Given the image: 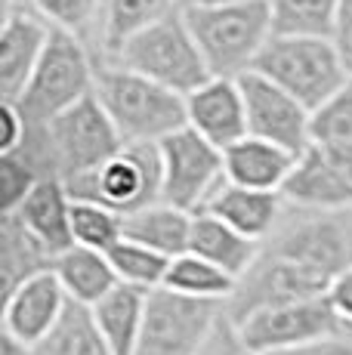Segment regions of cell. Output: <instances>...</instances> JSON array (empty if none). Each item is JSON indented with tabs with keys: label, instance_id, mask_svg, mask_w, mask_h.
<instances>
[{
	"label": "cell",
	"instance_id": "1",
	"mask_svg": "<svg viewBox=\"0 0 352 355\" xmlns=\"http://www.w3.org/2000/svg\"><path fill=\"white\" fill-rule=\"evenodd\" d=\"M349 266L352 241L346 226L337 216L313 214L281 229L260 250L256 263L226 303V318L241 324L263 309L328 297L331 284Z\"/></svg>",
	"mask_w": 352,
	"mask_h": 355
},
{
	"label": "cell",
	"instance_id": "2",
	"mask_svg": "<svg viewBox=\"0 0 352 355\" xmlns=\"http://www.w3.org/2000/svg\"><path fill=\"white\" fill-rule=\"evenodd\" d=\"M182 12L213 78L238 80L254 68L256 56L272 37V12L266 0L188 6Z\"/></svg>",
	"mask_w": 352,
	"mask_h": 355
},
{
	"label": "cell",
	"instance_id": "3",
	"mask_svg": "<svg viewBox=\"0 0 352 355\" xmlns=\"http://www.w3.org/2000/svg\"><path fill=\"white\" fill-rule=\"evenodd\" d=\"M105 62L137 71L142 78L179 93V96H188L213 78L198 44H195V34L188 28L182 6H176L158 22L146 25L133 37H127L121 50L108 56Z\"/></svg>",
	"mask_w": 352,
	"mask_h": 355
},
{
	"label": "cell",
	"instance_id": "4",
	"mask_svg": "<svg viewBox=\"0 0 352 355\" xmlns=\"http://www.w3.org/2000/svg\"><path fill=\"white\" fill-rule=\"evenodd\" d=\"M96 96L127 146L161 142L186 127V96L121 65H96Z\"/></svg>",
	"mask_w": 352,
	"mask_h": 355
},
{
	"label": "cell",
	"instance_id": "5",
	"mask_svg": "<svg viewBox=\"0 0 352 355\" xmlns=\"http://www.w3.org/2000/svg\"><path fill=\"white\" fill-rule=\"evenodd\" d=\"M250 71L272 80L309 112L322 108L349 80V71L331 37H279L272 34Z\"/></svg>",
	"mask_w": 352,
	"mask_h": 355
},
{
	"label": "cell",
	"instance_id": "6",
	"mask_svg": "<svg viewBox=\"0 0 352 355\" xmlns=\"http://www.w3.org/2000/svg\"><path fill=\"white\" fill-rule=\"evenodd\" d=\"M93 90H96V62L87 53V44L78 34L53 28L50 44L16 105L31 127H46Z\"/></svg>",
	"mask_w": 352,
	"mask_h": 355
},
{
	"label": "cell",
	"instance_id": "7",
	"mask_svg": "<svg viewBox=\"0 0 352 355\" xmlns=\"http://www.w3.org/2000/svg\"><path fill=\"white\" fill-rule=\"evenodd\" d=\"M71 201H90L130 216L152 204H161L164 195V170H161L158 142H133L124 146L112 161L78 180L65 182Z\"/></svg>",
	"mask_w": 352,
	"mask_h": 355
},
{
	"label": "cell",
	"instance_id": "8",
	"mask_svg": "<svg viewBox=\"0 0 352 355\" xmlns=\"http://www.w3.org/2000/svg\"><path fill=\"white\" fill-rule=\"evenodd\" d=\"M53 173L62 182L78 180L112 161L127 146L99 102L96 90L44 127Z\"/></svg>",
	"mask_w": 352,
	"mask_h": 355
},
{
	"label": "cell",
	"instance_id": "9",
	"mask_svg": "<svg viewBox=\"0 0 352 355\" xmlns=\"http://www.w3.org/2000/svg\"><path fill=\"white\" fill-rule=\"evenodd\" d=\"M226 318V303L182 297L158 288L148 293L137 355H201Z\"/></svg>",
	"mask_w": 352,
	"mask_h": 355
},
{
	"label": "cell",
	"instance_id": "10",
	"mask_svg": "<svg viewBox=\"0 0 352 355\" xmlns=\"http://www.w3.org/2000/svg\"><path fill=\"white\" fill-rule=\"evenodd\" d=\"M232 327L241 343L256 355L294 352V349H303V346L322 343V340L340 337L346 331V324L340 322V315L334 312L328 297L263 309Z\"/></svg>",
	"mask_w": 352,
	"mask_h": 355
},
{
	"label": "cell",
	"instance_id": "11",
	"mask_svg": "<svg viewBox=\"0 0 352 355\" xmlns=\"http://www.w3.org/2000/svg\"><path fill=\"white\" fill-rule=\"evenodd\" d=\"M158 152L161 170H164L161 201L186 210V214H201L207 207V201L216 195V189L226 182L222 152L188 127L161 139Z\"/></svg>",
	"mask_w": 352,
	"mask_h": 355
},
{
	"label": "cell",
	"instance_id": "12",
	"mask_svg": "<svg viewBox=\"0 0 352 355\" xmlns=\"http://www.w3.org/2000/svg\"><path fill=\"white\" fill-rule=\"evenodd\" d=\"M238 87L247 108V136L275 142L297 158L313 146V133H309L313 112L306 105H300L290 93H284L256 71L241 74Z\"/></svg>",
	"mask_w": 352,
	"mask_h": 355
},
{
	"label": "cell",
	"instance_id": "13",
	"mask_svg": "<svg viewBox=\"0 0 352 355\" xmlns=\"http://www.w3.org/2000/svg\"><path fill=\"white\" fill-rule=\"evenodd\" d=\"M53 25L37 10L16 6V0H6L3 31H0V99L16 105L25 93L31 74L50 44Z\"/></svg>",
	"mask_w": 352,
	"mask_h": 355
},
{
	"label": "cell",
	"instance_id": "14",
	"mask_svg": "<svg viewBox=\"0 0 352 355\" xmlns=\"http://www.w3.org/2000/svg\"><path fill=\"white\" fill-rule=\"evenodd\" d=\"M281 198L306 214L337 216L352 210V182L337 167L328 148L309 146L297 158L288 182L281 186Z\"/></svg>",
	"mask_w": 352,
	"mask_h": 355
},
{
	"label": "cell",
	"instance_id": "15",
	"mask_svg": "<svg viewBox=\"0 0 352 355\" xmlns=\"http://www.w3.org/2000/svg\"><path fill=\"white\" fill-rule=\"evenodd\" d=\"M69 293L56 272L46 269L40 275L22 282L16 291L3 297V331L35 349L40 340L59 324L62 312L69 309Z\"/></svg>",
	"mask_w": 352,
	"mask_h": 355
},
{
	"label": "cell",
	"instance_id": "16",
	"mask_svg": "<svg viewBox=\"0 0 352 355\" xmlns=\"http://www.w3.org/2000/svg\"><path fill=\"white\" fill-rule=\"evenodd\" d=\"M186 127L226 152L247 136V108L238 80L211 78L186 96Z\"/></svg>",
	"mask_w": 352,
	"mask_h": 355
},
{
	"label": "cell",
	"instance_id": "17",
	"mask_svg": "<svg viewBox=\"0 0 352 355\" xmlns=\"http://www.w3.org/2000/svg\"><path fill=\"white\" fill-rule=\"evenodd\" d=\"M297 164V155L288 148L275 146V142L245 136L235 146L222 152V167H226V182L241 189H254V192H279L288 182L290 170Z\"/></svg>",
	"mask_w": 352,
	"mask_h": 355
},
{
	"label": "cell",
	"instance_id": "18",
	"mask_svg": "<svg viewBox=\"0 0 352 355\" xmlns=\"http://www.w3.org/2000/svg\"><path fill=\"white\" fill-rule=\"evenodd\" d=\"M22 220V226L44 244L53 259L74 248L71 238V195L62 180L46 176L35 186V192L22 201V207L12 210Z\"/></svg>",
	"mask_w": 352,
	"mask_h": 355
},
{
	"label": "cell",
	"instance_id": "19",
	"mask_svg": "<svg viewBox=\"0 0 352 355\" xmlns=\"http://www.w3.org/2000/svg\"><path fill=\"white\" fill-rule=\"evenodd\" d=\"M281 201L284 198L279 192H254V189L222 182L201 214L216 216L226 226H232L235 232L260 244L263 238L275 232V223L281 216Z\"/></svg>",
	"mask_w": 352,
	"mask_h": 355
},
{
	"label": "cell",
	"instance_id": "20",
	"mask_svg": "<svg viewBox=\"0 0 352 355\" xmlns=\"http://www.w3.org/2000/svg\"><path fill=\"white\" fill-rule=\"evenodd\" d=\"M260 244L245 238L241 232L226 226L222 220H216L211 214H195L192 220V238H188V254L207 259L216 269H222L226 275H232L235 282L250 272V266L260 257Z\"/></svg>",
	"mask_w": 352,
	"mask_h": 355
},
{
	"label": "cell",
	"instance_id": "21",
	"mask_svg": "<svg viewBox=\"0 0 352 355\" xmlns=\"http://www.w3.org/2000/svg\"><path fill=\"white\" fill-rule=\"evenodd\" d=\"M148 293L130 284H118L105 300L93 306V318L105 337L112 355H137L142 324H146Z\"/></svg>",
	"mask_w": 352,
	"mask_h": 355
},
{
	"label": "cell",
	"instance_id": "22",
	"mask_svg": "<svg viewBox=\"0 0 352 355\" xmlns=\"http://www.w3.org/2000/svg\"><path fill=\"white\" fill-rule=\"evenodd\" d=\"M192 220L195 214H186L170 204H152L146 210L124 216V238L146 248L158 250L167 259H176L188 254V238H192Z\"/></svg>",
	"mask_w": 352,
	"mask_h": 355
},
{
	"label": "cell",
	"instance_id": "23",
	"mask_svg": "<svg viewBox=\"0 0 352 355\" xmlns=\"http://www.w3.org/2000/svg\"><path fill=\"white\" fill-rule=\"evenodd\" d=\"M53 272L62 282L71 303H80L87 309H93L99 300H105L121 284L105 254L90 248H78V244L71 250H65L62 257H56Z\"/></svg>",
	"mask_w": 352,
	"mask_h": 355
},
{
	"label": "cell",
	"instance_id": "24",
	"mask_svg": "<svg viewBox=\"0 0 352 355\" xmlns=\"http://www.w3.org/2000/svg\"><path fill=\"white\" fill-rule=\"evenodd\" d=\"M53 259L44 250V244L22 226L16 214H0V284L3 297L16 291L22 282L53 269Z\"/></svg>",
	"mask_w": 352,
	"mask_h": 355
},
{
	"label": "cell",
	"instance_id": "25",
	"mask_svg": "<svg viewBox=\"0 0 352 355\" xmlns=\"http://www.w3.org/2000/svg\"><path fill=\"white\" fill-rule=\"evenodd\" d=\"M31 355H112V349L99 334L93 309L80 303H69L59 324L31 349Z\"/></svg>",
	"mask_w": 352,
	"mask_h": 355
},
{
	"label": "cell",
	"instance_id": "26",
	"mask_svg": "<svg viewBox=\"0 0 352 355\" xmlns=\"http://www.w3.org/2000/svg\"><path fill=\"white\" fill-rule=\"evenodd\" d=\"M279 37H334L340 0H266Z\"/></svg>",
	"mask_w": 352,
	"mask_h": 355
},
{
	"label": "cell",
	"instance_id": "27",
	"mask_svg": "<svg viewBox=\"0 0 352 355\" xmlns=\"http://www.w3.org/2000/svg\"><path fill=\"white\" fill-rule=\"evenodd\" d=\"M176 6H179V0H105L103 28H99L105 59L114 56L127 37H133L146 25L158 22L161 16H167Z\"/></svg>",
	"mask_w": 352,
	"mask_h": 355
},
{
	"label": "cell",
	"instance_id": "28",
	"mask_svg": "<svg viewBox=\"0 0 352 355\" xmlns=\"http://www.w3.org/2000/svg\"><path fill=\"white\" fill-rule=\"evenodd\" d=\"M164 288L182 293V297L229 303L235 288H238V282H235L232 275H226L222 269H216L213 263H207V259H201L195 254H182V257L170 259Z\"/></svg>",
	"mask_w": 352,
	"mask_h": 355
},
{
	"label": "cell",
	"instance_id": "29",
	"mask_svg": "<svg viewBox=\"0 0 352 355\" xmlns=\"http://www.w3.org/2000/svg\"><path fill=\"white\" fill-rule=\"evenodd\" d=\"M105 257H108V263H112V269H114V275H118L121 284H130V288H139L146 293L164 288L170 259L164 254H158V250L124 238V241L114 244Z\"/></svg>",
	"mask_w": 352,
	"mask_h": 355
},
{
	"label": "cell",
	"instance_id": "30",
	"mask_svg": "<svg viewBox=\"0 0 352 355\" xmlns=\"http://www.w3.org/2000/svg\"><path fill=\"white\" fill-rule=\"evenodd\" d=\"M71 238L78 248L108 254L118 241H124V216L90 201H71Z\"/></svg>",
	"mask_w": 352,
	"mask_h": 355
},
{
	"label": "cell",
	"instance_id": "31",
	"mask_svg": "<svg viewBox=\"0 0 352 355\" xmlns=\"http://www.w3.org/2000/svg\"><path fill=\"white\" fill-rule=\"evenodd\" d=\"M309 133H313V146L322 148L352 146V78L343 84V90H337L322 108L313 112Z\"/></svg>",
	"mask_w": 352,
	"mask_h": 355
},
{
	"label": "cell",
	"instance_id": "32",
	"mask_svg": "<svg viewBox=\"0 0 352 355\" xmlns=\"http://www.w3.org/2000/svg\"><path fill=\"white\" fill-rule=\"evenodd\" d=\"M40 180L44 176L22 152L0 155V214H12L22 207V201L35 192Z\"/></svg>",
	"mask_w": 352,
	"mask_h": 355
},
{
	"label": "cell",
	"instance_id": "33",
	"mask_svg": "<svg viewBox=\"0 0 352 355\" xmlns=\"http://www.w3.org/2000/svg\"><path fill=\"white\" fill-rule=\"evenodd\" d=\"M31 6H35L53 28L71 31L80 37V31L90 28L93 19L99 16L105 0H31Z\"/></svg>",
	"mask_w": 352,
	"mask_h": 355
},
{
	"label": "cell",
	"instance_id": "34",
	"mask_svg": "<svg viewBox=\"0 0 352 355\" xmlns=\"http://www.w3.org/2000/svg\"><path fill=\"white\" fill-rule=\"evenodd\" d=\"M0 121H3L0 155L16 152V148L25 142V136H28V121H25V114L19 112V105H10V102H3V105H0Z\"/></svg>",
	"mask_w": 352,
	"mask_h": 355
},
{
	"label": "cell",
	"instance_id": "35",
	"mask_svg": "<svg viewBox=\"0 0 352 355\" xmlns=\"http://www.w3.org/2000/svg\"><path fill=\"white\" fill-rule=\"evenodd\" d=\"M334 46L340 53L343 65H346L349 78H352V0H340V12H337V25H334Z\"/></svg>",
	"mask_w": 352,
	"mask_h": 355
},
{
	"label": "cell",
	"instance_id": "36",
	"mask_svg": "<svg viewBox=\"0 0 352 355\" xmlns=\"http://www.w3.org/2000/svg\"><path fill=\"white\" fill-rule=\"evenodd\" d=\"M201 355H256V352H250L247 346L238 340V334H235L232 322H229V318H222V324L216 327L213 340L207 343V349L201 352Z\"/></svg>",
	"mask_w": 352,
	"mask_h": 355
},
{
	"label": "cell",
	"instance_id": "37",
	"mask_svg": "<svg viewBox=\"0 0 352 355\" xmlns=\"http://www.w3.org/2000/svg\"><path fill=\"white\" fill-rule=\"evenodd\" d=\"M328 300H331V306H334V312L340 315V322L352 327V266L331 284Z\"/></svg>",
	"mask_w": 352,
	"mask_h": 355
},
{
	"label": "cell",
	"instance_id": "38",
	"mask_svg": "<svg viewBox=\"0 0 352 355\" xmlns=\"http://www.w3.org/2000/svg\"><path fill=\"white\" fill-rule=\"evenodd\" d=\"M281 355H352V340L346 334H340V337H331V340H322V343L303 346V349H294V352H281Z\"/></svg>",
	"mask_w": 352,
	"mask_h": 355
},
{
	"label": "cell",
	"instance_id": "39",
	"mask_svg": "<svg viewBox=\"0 0 352 355\" xmlns=\"http://www.w3.org/2000/svg\"><path fill=\"white\" fill-rule=\"evenodd\" d=\"M331 158L337 161V167L346 173V180L352 182V146H340V148H328Z\"/></svg>",
	"mask_w": 352,
	"mask_h": 355
},
{
	"label": "cell",
	"instance_id": "40",
	"mask_svg": "<svg viewBox=\"0 0 352 355\" xmlns=\"http://www.w3.org/2000/svg\"><path fill=\"white\" fill-rule=\"evenodd\" d=\"M0 355H31V349L3 331V334H0Z\"/></svg>",
	"mask_w": 352,
	"mask_h": 355
}]
</instances>
